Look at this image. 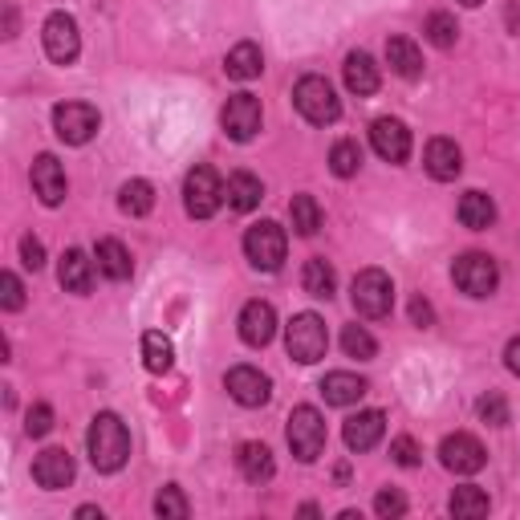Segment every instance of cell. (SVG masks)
<instances>
[{
    "instance_id": "7402d4cb",
    "label": "cell",
    "mask_w": 520,
    "mask_h": 520,
    "mask_svg": "<svg viewBox=\"0 0 520 520\" xmlns=\"http://www.w3.org/2000/svg\"><path fill=\"white\" fill-rule=\"evenodd\" d=\"M342 78H346V90H350V94H358V98L378 94V82H382V74H378L374 57H370V53H362V49H354V53L346 57V65H342Z\"/></svg>"
},
{
    "instance_id": "e575fe53",
    "label": "cell",
    "mask_w": 520,
    "mask_h": 520,
    "mask_svg": "<svg viewBox=\"0 0 520 520\" xmlns=\"http://www.w3.org/2000/svg\"><path fill=\"white\" fill-rule=\"evenodd\" d=\"M342 350L350 358H358V362H370L378 354V342L370 338L366 325H346V330H342Z\"/></svg>"
},
{
    "instance_id": "30bf717a",
    "label": "cell",
    "mask_w": 520,
    "mask_h": 520,
    "mask_svg": "<svg viewBox=\"0 0 520 520\" xmlns=\"http://www.w3.org/2000/svg\"><path fill=\"white\" fill-rule=\"evenodd\" d=\"M439 460H443V468L455 472V476H476V472L488 464V451H484V443H480L476 435L455 431V435H447V439L439 443Z\"/></svg>"
},
{
    "instance_id": "44dd1931",
    "label": "cell",
    "mask_w": 520,
    "mask_h": 520,
    "mask_svg": "<svg viewBox=\"0 0 520 520\" xmlns=\"http://www.w3.org/2000/svg\"><path fill=\"white\" fill-rule=\"evenodd\" d=\"M321 399L330 403V407H354L362 395H366V378H358V374H350V370H334V374H325L321 378Z\"/></svg>"
},
{
    "instance_id": "74e56055",
    "label": "cell",
    "mask_w": 520,
    "mask_h": 520,
    "mask_svg": "<svg viewBox=\"0 0 520 520\" xmlns=\"http://www.w3.org/2000/svg\"><path fill=\"white\" fill-rule=\"evenodd\" d=\"M374 512H378L382 520H399V516H407V496L395 492V488H382V492L374 496Z\"/></svg>"
},
{
    "instance_id": "d590c367",
    "label": "cell",
    "mask_w": 520,
    "mask_h": 520,
    "mask_svg": "<svg viewBox=\"0 0 520 520\" xmlns=\"http://www.w3.org/2000/svg\"><path fill=\"white\" fill-rule=\"evenodd\" d=\"M423 33H427V41H431L435 49H451V45H455V37H460V25H455V17H451V13H431Z\"/></svg>"
},
{
    "instance_id": "f1b7e54d",
    "label": "cell",
    "mask_w": 520,
    "mask_h": 520,
    "mask_svg": "<svg viewBox=\"0 0 520 520\" xmlns=\"http://www.w3.org/2000/svg\"><path fill=\"white\" fill-rule=\"evenodd\" d=\"M301 289L309 297H317V301H330L334 289H338V273L325 265L321 256H313V260H305V269H301Z\"/></svg>"
},
{
    "instance_id": "6da1fadb",
    "label": "cell",
    "mask_w": 520,
    "mask_h": 520,
    "mask_svg": "<svg viewBox=\"0 0 520 520\" xmlns=\"http://www.w3.org/2000/svg\"><path fill=\"white\" fill-rule=\"evenodd\" d=\"M86 451H90V464L98 472H118L130 460V431L114 411L94 415L90 431H86Z\"/></svg>"
},
{
    "instance_id": "ac0fdd59",
    "label": "cell",
    "mask_w": 520,
    "mask_h": 520,
    "mask_svg": "<svg viewBox=\"0 0 520 520\" xmlns=\"http://www.w3.org/2000/svg\"><path fill=\"white\" fill-rule=\"evenodd\" d=\"M29 179H33V191L41 195L45 208H57V204L65 200V187H70V183H65V167H61L53 155H37Z\"/></svg>"
},
{
    "instance_id": "bcb514c9",
    "label": "cell",
    "mask_w": 520,
    "mask_h": 520,
    "mask_svg": "<svg viewBox=\"0 0 520 520\" xmlns=\"http://www.w3.org/2000/svg\"><path fill=\"white\" fill-rule=\"evenodd\" d=\"M78 516H82V520H94V516H102V508H94V504H82V508H78Z\"/></svg>"
},
{
    "instance_id": "8fae6325",
    "label": "cell",
    "mask_w": 520,
    "mask_h": 520,
    "mask_svg": "<svg viewBox=\"0 0 520 520\" xmlns=\"http://www.w3.org/2000/svg\"><path fill=\"white\" fill-rule=\"evenodd\" d=\"M41 41H45L49 61H57V65H74L82 53V33H78V21L70 13H53L41 25Z\"/></svg>"
},
{
    "instance_id": "484cf974",
    "label": "cell",
    "mask_w": 520,
    "mask_h": 520,
    "mask_svg": "<svg viewBox=\"0 0 520 520\" xmlns=\"http://www.w3.org/2000/svg\"><path fill=\"white\" fill-rule=\"evenodd\" d=\"M94 260H98V273L102 277H110V281H126L130 277V252L122 248V240H98V248H94Z\"/></svg>"
},
{
    "instance_id": "7bdbcfd3",
    "label": "cell",
    "mask_w": 520,
    "mask_h": 520,
    "mask_svg": "<svg viewBox=\"0 0 520 520\" xmlns=\"http://www.w3.org/2000/svg\"><path fill=\"white\" fill-rule=\"evenodd\" d=\"M21 260H25V269L37 273V269L45 265V244H41L37 236H25V240H21Z\"/></svg>"
},
{
    "instance_id": "4316f807",
    "label": "cell",
    "mask_w": 520,
    "mask_h": 520,
    "mask_svg": "<svg viewBox=\"0 0 520 520\" xmlns=\"http://www.w3.org/2000/svg\"><path fill=\"white\" fill-rule=\"evenodd\" d=\"M224 195H228V204H232L236 212H252V208H260V200H265V187H260V179H256L252 171H236V175L228 179Z\"/></svg>"
},
{
    "instance_id": "ffe728a7",
    "label": "cell",
    "mask_w": 520,
    "mask_h": 520,
    "mask_svg": "<svg viewBox=\"0 0 520 520\" xmlns=\"http://www.w3.org/2000/svg\"><path fill=\"white\" fill-rule=\"evenodd\" d=\"M236 468L248 484H269L277 476V460L265 443H240L236 447Z\"/></svg>"
},
{
    "instance_id": "52a82bcc",
    "label": "cell",
    "mask_w": 520,
    "mask_h": 520,
    "mask_svg": "<svg viewBox=\"0 0 520 520\" xmlns=\"http://www.w3.org/2000/svg\"><path fill=\"white\" fill-rule=\"evenodd\" d=\"M285 439H289V447H293V455L301 464H313L325 451V419H321V411L317 407H297L289 415Z\"/></svg>"
},
{
    "instance_id": "d4e9b609",
    "label": "cell",
    "mask_w": 520,
    "mask_h": 520,
    "mask_svg": "<svg viewBox=\"0 0 520 520\" xmlns=\"http://www.w3.org/2000/svg\"><path fill=\"white\" fill-rule=\"evenodd\" d=\"M386 61H390V70H395L399 78H407V82H415L423 74V53L407 37H390L386 41Z\"/></svg>"
},
{
    "instance_id": "ee69618b",
    "label": "cell",
    "mask_w": 520,
    "mask_h": 520,
    "mask_svg": "<svg viewBox=\"0 0 520 520\" xmlns=\"http://www.w3.org/2000/svg\"><path fill=\"white\" fill-rule=\"evenodd\" d=\"M411 321L419 325V330H431V325H435V309H431L427 297H415V301H411Z\"/></svg>"
},
{
    "instance_id": "60d3db41",
    "label": "cell",
    "mask_w": 520,
    "mask_h": 520,
    "mask_svg": "<svg viewBox=\"0 0 520 520\" xmlns=\"http://www.w3.org/2000/svg\"><path fill=\"white\" fill-rule=\"evenodd\" d=\"M25 431H29L33 439L49 435V431H53V407H49V403H37V407H29V415H25Z\"/></svg>"
},
{
    "instance_id": "f35d334b",
    "label": "cell",
    "mask_w": 520,
    "mask_h": 520,
    "mask_svg": "<svg viewBox=\"0 0 520 520\" xmlns=\"http://www.w3.org/2000/svg\"><path fill=\"white\" fill-rule=\"evenodd\" d=\"M476 415H480L484 423H492V427H504V423H508V403L496 395V390H488V395L476 403Z\"/></svg>"
},
{
    "instance_id": "ab89813d",
    "label": "cell",
    "mask_w": 520,
    "mask_h": 520,
    "mask_svg": "<svg viewBox=\"0 0 520 520\" xmlns=\"http://www.w3.org/2000/svg\"><path fill=\"white\" fill-rule=\"evenodd\" d=\"M0 305L9 313H17L25 305V285L17 281V273H0Z\"/></svg>"
},
{
    "instance_id": "83f0119b",
    "label": "cell",
    "mask_w": 520,
    "mask_h": 520,
    "mask_svg": "<svg viewBox=\"0 0 520 520\" xmlns=\"http://www.w3.org/2000/svg\"><path fill=\"white\" fill-rule=\"evenodd\" d=\"M455 212H460V224L472 228V232H484V228L496 224V204H492V195H484V191H468Z\"/></svg>"
},
{
    "instance_id": "f546056e",
    "label": "cell",
    "mask_w": 520,
    "mask_h": 520,
    "mask_svg": "<svg viewBox=\"0 0 520 520\" xmlns=\"http://www.w3.org/2000/svg\"><path fill=\"white\" fill-rule=\"evenodd\" d=\"M447 508H451L455 520H480V516H488L492 504H488V492H484V488L464 484V488H455V492H451Z\"/></svg>"
},
{
    "instance_id": "d6a6232c",
    "label": "cell",
    "mask_w": 520,
    "mask_h": 520,
    "mask_svg": "<svg viewBox=\"0 0 520 520\" xmlns=\"http://www.w3.org/2000/svg\"><path fill=\"white\" fill-rule=\"evenodd\" d=\"M289 220H293L297 236H317V228H321V204L313 200V195H293Z\"/></svg>"
},
{
    "instance_id": "7a4b0ae2",
    "label": "cell",
    "mask_w": 520,
    "mask_h": 520,
    "mask_svg": "<svg viewBox=\"0 0 520 520\" xmlns=\"http://www.w3.org/2000/svg\"><path fill=\"white\" fill-rule=\"evenodd\" d=\"M293 106H297L301 118L313 122V126H330V122L342 118V98H338V90L325 82V78H317V74H309V78H301V82L293 86Z\"/></svg>"
},
{
    "instance_id": "cb8c5ba5",
    "label": "cell",
    "mask_w": 520,
    "mask_h": 520,
    "mask_svg": "<svg viewBox=\"0 0 520 520\" xmlns=\"http://www.w3.org/2000/svg\"><path fill=\"white\" fill-rule=\"evenodd\" d=\"M260 70H265V57H260V45H252V41H240L224 57V74L232 82H252V78H260Z\"/></svg>"
},
{
    "instance_id": "7dc6e473",
    "label": "cell",
    "mask_w": 520,
    "mask_h": 520,
    "mask_svg": "<svg viewBox=\"0 0 520 520\" xmlns=\"http://www.w3.org/2000/svg\"><path fill=\"white\" fill-rule=\"evenodd\" d=\"M460 5H468V9H476V5H484V0H460Z\"/></svg>"
},
{
    "instance_id": "836d02e7",
    "label": "cell",
    "mask_w": 520,
    "mask_h": 520,
    "mask_svg": "<svg viewBox=\"0 0 520 520\" xmlns=\"http://www.w3.org/2000/svg\"><path fill=\"white\" fill-rule=\"evenodd\" d=\"M358 167H362V147H358L354 139L334 143V151H330V171H334L338 179H350V175H358Z\"/></svg>"
},
{
    "instance_id": "d6986e66",
    "label": "cell",
    "mask_w": 520,
    "mask_h": 520,
    "mask_svg": "<svg viewBox=\"0 0 520 520\" xmlns=\"http://www.w3.org/2000/svg\"><path fill=\"white\" fill-rule=\"evenodd\" d=\"M423 167H427V175H431V179L451 183L455 175L464 171V151L455 147L451 139H431V143H427V151H423Z\"/></svg>"
},
{
    "instance_id": "8992f818",
    "label": "cell",
    "mask_w": 520,
    "mask_h": 520,
    "mask_svg": "<svg viewBox=\"0 0 520 520\" xmlns=\"http://www.w3.org/2000/svg\"><path fill=\"white\" fill-rule=\"evenodd\" d=\"M350 301L362 317L378 321V317L390 313V305H395V285H390V277L382 269H362L350 285Z\"/></svg>"
},
{
    "instance_id": "e0dca14e",
    "label": "cell",
    "mask_w": 520,
    "mask_h": 520,
    "mask_svg": "<svg viewBox=\"0 0 520 520\" xmlns=\"http://www.w3.org/2000/svg\"><path fill=\"white\" fill-rule=\"evenodd\" d=\"M382 435H386V415L382 411H358L342 427V439H346L350 451H374L382 443Z\"/></svg>"
},
{
    "instance_id": "f6af8a7d",
    "label": "cell",
    "mask_w": 520,
    "mask_h": 520,
    "mask_svg": "<svg viewBox=\"0 0 520 520\" xmlns=\"http://www.w3.org/2000/svg\"><path fill=\"white\" fill-rule=\"evenodd\" d=\"M504 366H508L512 374H520V338H512V342L504 346Z\"/></svg>"
},
{
    "instance_id": "8d00e7d4",
    "label": "cell",
    "mask_w": 520,
    "mask_h": 520,
    "mask_svg": "<svg viewBox=\"0 0 520 520\" xmlns=\"http://www.w3.org/2000/svg\"><path fill=\"white\" fill-rule=\"evenodd\" d=\"M155 516H163V520H187V500H183V492L175 484L155 496Z\"/></svg>"
},
{
    "instance_id": "9c48e42d",
    "label": "cell",
    "mask_w": 520,
    "mask_h": 520,
    "mask_svg": "<svg viewBox=\"0 0 520 520\" xmlns=\"http://www.w3.org/2000/svg\"><path fill=\"white\" fill-rule=\"evenodd\" d=\"M98 110L90 102H61L53 106V130H57V139L61 143H70V147H86L94 135H98Z\"/></svg>"
},
{
    "instance_id": "603a6c76",
    "label": "cell",
    "mask_w": 520,
    "mask_h": 520,
    "mask_svg": "<svg viewBox=\"0 0 520 520\" xmlns=\"http://www.w3.org/2000/svg\"><path fill=\"white\" fill-rule=\"evenodd\" d=\"M57 281H61V289L65 293H90V285H94V260L86 256V252H78V248H70L61 256V269H57Z\"/></svg>"
},
{
    "instance_id": "1f68e13d",
    "label": "cell",
    "mask_w": 520,
    "mask_h": 520,
    "mask_svg": "<svg viewBox=\"0 0 520 520\" xmlns=\"http://www.w3.org/2000/svg\"><path fill=\"white\" fill-rule=\"evenodd\" d=\"M118 208H122L126 216H147V212L155 208V187H151L147 179H130V183H122V191H118Z\"/></svg>"
},
{
    "instance_id": "4dcf8cb0",
    "label": "cell",
    "mask_w": 520,
    "mask_h": 520,
    "mask_svg": "<svg viewBox=\"0 0 520 520\" xmlns=\"http://www.w3.org/2000/svg\"><path fill=\"white\" fill-rule=\"evenodd\" d=\"M143 366H147L151 374H167V370L175 366V346H171L167 334H159V330H147V334H143Z\"/></svg>"
},
{
    "instance_id": "7c38bea8",
    "label": "cell",
    "mask_w": 520,
    "mask_h": 520,
    "mask_svg": "<svg viewBox=\"0 0 520 520\" xmlns=\"http://www.w3.org/2000/svg\"><path fill=\"white\" fill-rule=\"evenodd\" d=\"M220 122H224V135L232 143H252L256 130H260V98L232 94L228 106H224V114H220Z\"/></svg>"
},
{
    "instance_id": "b9f144b4",
    "label": "cell",
    "mask_w": 520,
    "mask_h": 520,
    "mask_svg": "<svg viewBox=\"0 0 520 520\" xmlns=\"http://www.w3.org/2000/svg\"><path fill=\"white\" fill-rule=\"evenodd\" d=\"M390 455H395V464H399V468H415L423 451H419V443H415L411 435H399L395 443H390Z\"/></svg>"
},
{
    "instance_id": "ba28073f",
    "label": "cell",
    "mask_w": 520,
    "mask_h": 520,
    "mask_svg": "<svg viewBox=\"0 0 520 520\" xmlns=\"http://www.w3.org/2000/svg\"><path fill=\"white\" fill-rule=\"evenodd\" d=\"M451 281L460 285V293L468 297H492L500 285V269L488 252H464L460 260L451 265Z\"/></svg>"
},
{
    "instance_id": "3957f363",
    "label": "cell",
    "mask_w": 520,
    "mask_h": 520,
    "mask_svg": "<svg viewBox=\"0 0 520 520\" xmlns=\"http://www.w3.org/2000/svg\"><path fill=\"white\" fill-rule=\"evenodd\" d=\"M285 350L293 362L301 366H313L325 358L330 350V334H325V321L317 313H297L289 325H285Z\"/></svg>"
},
{
    "instance_id": "2e32d148",
    "label": "cell",
    "mask_w": 520,
    "mask_h": 520,
    "mask_svg": "<svg viewBox=\"0 0 520 520\" xmlns=\"http://www.w3.org/2000/svg\"><path fill=\"white\" fill-rule=\"evenodd\" d=\"M277 334V309L269 301H248L240 309V338L248 346H269Z\"/></svg>"
},
{
    "instance_id": "5b68a950",
    "label": "cell",
    "mask_w": 520,
    "mask_h": 520,
    "mask_svg": "<svg viewBox=\"0 0 520 520\" xmlns=\"http://www.w3.org/2000/svg\"><path fill=\"white\" fill-rule=\"evenodd\" d=\"M224 204V183L212 167H191L183 179V208L195 220H212Z\"/></svg>"
},
{
    "instance_id": "9a60e30c",
    "label": "cell",
    "mask_w": 520,
    "mask_h": 520,
    "mask_svg": "<svg viewBox=\"0 0 520 520\" xmlns=\"http://www.w3.org/2000/svg\"><path fill=\"white\" fill-rule=\"evenodd\" d=\"M370 143H374V151H378L386 163H407V159H411V130H407V122H399V118H374Z\"/></svg>"
},
{
    "instance_id": "4fadbf2b",
    "label": "cell",
    "mask_w": 520,
    "mask_h": 520,
    "mask_svg": "<svg viewBox=\"0 0 520 520\" xmlns=\"http://www.w3.org/2000/svg\"><path fill=\"white\" fill-rule=\"evenodd\" d=\"M224 386H228V395L240 403V407H265L273 399V382L269 374H260L256 366H232L224 374Z\"/></svg>"
},
{
    "instance_id": "5bb4252c",
    "label": "cell",
    "mask_w": 520,
    "mask_h": 520,
    "mask_svg": "<svg viewBox=\"0 0 520 520\" xmlns=\"http://www.w3.org/2000/svg\"><path fill=\"white\" fill-rule=\"evenodd\" d=\"M78 476L74 468V455L65 451V447H45L37 460H33V480L45 488V492H61V488H70Z\"/></svg>"
},
{
    "instance_id": "277c9868",
    "label": "cell",
    "mask_w": 520,
    "mask_h": 520,
    "mask_svg": "<svg viewBox=\"0 0 520 520\" xmlns=\"http://www.w3.org/2000/svg\"><path fill=\"white\" fill-rule=\"evenodd\" d=\"M285 248H289L285 228L273 224V220H260V224H252L244 232V256L252 260V269H260V273H277L285 265Z\"/></svg>"
}]
</instances>
